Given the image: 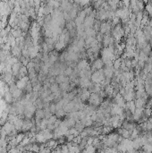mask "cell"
<instances>
[{
    "label": "cell",
    "mask_w": 152,
    "mask_h": 153,
    "mask_svg": "<svg viewBox=\"0 0 152 153\" xmlns=\"http://www.w3.org/2000/svg\"><path fill=\"white\" fill-rule=\"evenodd\" d=\"M5 98H6V100L7 101L8 103H11L12 101H13V96H12V93L6 92V95H5Z\"/></svg>",
    "instance_id": "6da1fadb"
}]
</instances>
